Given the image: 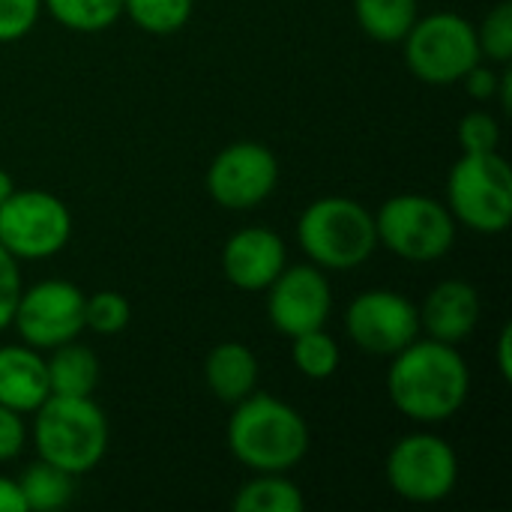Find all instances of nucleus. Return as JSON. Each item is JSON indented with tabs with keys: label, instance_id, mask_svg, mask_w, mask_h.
Here are the masks:
<instances>
[{
	"label": "nucleus",
	"instance_id": "1",
	"mask_svg": "<svg viewBox=\"0 0 512 512\" xmlns=\"http://www.w3.org/2000/svg\"><path fill=\"white\" fill-rule=\"evenodd\" d=\"M471 393V369L462 351L438 339H414L393 354L387 396L411 423L435 426L453 420Z\"/></svg>",
	"mask_w": 512,
	"mask_h": 512
},
{
	"label": "nucleus",
	"instance_id": "2",
	"mask_svg": "<svg viewBox=\"0 0 512 512\" xmlns=\"http://www.w3.org/2000/svg\"><path fill=\"white\" fill-rule=\"evenodd\" d=\"M225 441L231 456L252 474H288L309 453V426L288 402L249 393L234 405Z\"/></svg>",
	"mask_w": 512,
	"mask_h": 512
},
{
	"label": "nucleus",
	"instance_id": "3",
	"mask_svg": "<svg viewBox=\"0 0 512 512\" xmlns=\"http://www.w3.org/2000/svg\"><path fill=\"white\" fill-rule=\"evenodd\" d=\"M111 429L93 396H48L33 411L36 456L69 477L96 471L108 453Z\"/></svg>",
	"mask_w": 512,
	"mask_h": 512
},
{
	"label": "nucleus",
	"instance_id": "4",
	"mask_svg": "<svg viewBox=\"0 0 512 512\" xmlns=\"http://www.w3.org/2000/svg\"><path fill=\"white\" fill-rule=\"evenodd\" d=\"M297 243L321 270H354L378 249L375 213L345 195L318 198L297 219Z\"/></svg>",
	"mask_w": 512,
	"mask_h": 512
},
{
	"label": "nucleus",
	"instance_id": "5",
	"mask_svg": "<svg viewBox=\"0 0 512 512\" xmlns=\"http://www.w3.org/2000/svg\"><path fill=\"white\" fill-rule=\"evenodd\" d=\"M447 207L474 234H504L512 222V168L492 153H462L447 177Z\"/></svg>",
	"mask_w": 512,
	"mask_h": 512
},
{
	"label": "nucleus",
	"instance_id": "6",
	"mask_svg": "<svg viewBox=\"0 0 512 512\" xmlns=\"http://www.w3.org/2000/svg\"><path fill=\"white\" fill-rule=\"evenodd\" d=\"M411 75L432 87L459 84L480 60L477 27L456 12H435L414 21L402 39Z\"/></svg>",
	"mask_w": 512,
	"mask_h": 512
},
{
	"label": "nucleus",
	"instance_id": "7",
	"mask_svg": "<svg viewBox=\"0 0 512 512\" xmlns=\"http://www.w3.org/2000/svg\"><path fill=\"white\" fill-rule=\"evenodd\" d=\"M375 231L378 246L414 264L438 261L456 243V219L450 207L432 195L417 192L387 198L375 213Z\"/></svg>",
	"mask_w": 512,
	"mask_h": 512
},
{
	"label": "nucleus",
	"instance_id": "8",
	"mask_svg": "<svg viewBox=\"0 0 512 512\" xmlns=\"http://www.w3.org/2000/svg\"><path fill=\"white\" fill-rule=\"evenodd\" d=\"M72 237L69 207L45 189H15L0 204V246L18 261H48Z\"/></svg>",
	"mask_w": 512,
	"mask_h": 512
},
{
	"label": "nucleus",
	"instance_id": "9",
	"mask_svg": "<svg viewBox=\"0 0 512 512\" xmlns=\"http://www.w3.org/2000/svg\"><path fill=\"white\" fill-rule=\"evenodd\" d=\"M384 477L393 495L408 504H441L459 483V456L444 438L411 432L390 447Z\"/></svg>",
	"mask_w": 512,
	"mask_h": 512
},
{
	"label": "nucleus",
	"instance_id": "10",
	"mask_svg": "<svg viewBox=\"0 0 512 512\" xmlns=\"http://www.w3.org/2000/svg\"><path fill=\"white\" fill-rule=\"evenodd\" d=\"M12 327L21 342L36 351H51L84 333V291L66 279H42L21 288Z\"/></svg>",
	"mask_w": 512,
	"mask_h": 512
},
{
	"label": "nucleus",
	"instance_id": "11",
	"mask_svg": "<svg viewBox=\"0 0 512 512\" xmlns=\"http://www.w3.org/2000/svg\"><path fill=\"white\" fill-rule=\"evenodd\" d=\"M279 183V159L267 144L237 141L216 153L207 168V192L225 210L261 207Z\"/></svg>",
	"mask_w": 512,
	"mask_h": 512
},
{
	"label": "nucleus",
	"instance_id": "12",
	"mask_svg": "<svg viewBox=\"0 0 512 512\" xmlns=\"http://www.w3.org/2000/svg\"><path fill=\"white\" fill-rule=\"evenodd\" d=\"M345 330L360 351L393 357L420 336V312L405 294L375 288L348 303Z\"/></svg>",
	"mask_w": 512,
	"mask_h": 512
},
{
	"label": "nucleus",
	"instance_id": "13",
	"mask_svg": "<svg viewBox=\"0 0 512 512\" xmlns=\"http://www.w3.org/2000/svg\"><path fill=\"white\" fill-rule=\"evenodd\" d=\"M264 291H267V318L288 339L324 327L333 312L330 279L312 261L285 264L282 273Z\"/></svg>",
	"mask_w": 512,
	"mask_h": 512
},
{
	"label": "nucleus",
	"instance_id": "14",
	"mask_svg": "<svg viewBox=\"0 0 512 512\" xmlns=\"http://www.w3.org/2000/svg\"><path fill=\"white\" fill-rule=\"evenodd\" d=\"M285 264V240L261 225L234 231L222 246V273L240 291H264Z\"/></svg>",
	"mask_w": 512,
	"mask_h": 512
},
{
	"label": "nucleus",
	"instance_id": "15",
	"mask_svg": "<svg viewBox=\"0 0 512 512\" xmlns=\"http://www.w3.org/2000/svg\"><path fill=\"white\" fill-rule=\"evenodd\" d=\"M417 312H420V330H426L438 342L459 345L477 330L483 303L471 282L444 279L426 294V300Z\"/></svg>",
	"mask_w": 512,
	"mask_h": 512
},
{
	"label": "nucleus",
	"instance_id": "16",
	"mask_svg": "<svg viewBox=\"0 0 512 512\" xmlns=\"http://www.w3.org/2000/svg\"><path fill=\"white\" fill-rule=\"evenodd\" d=\"M48 390V369L42 351L30 345H0V405L33 414L45 399Z\"/></svg>",
	"mask_w": 512,
	"mask_h": 512
},
{
	"label": "nucleus",
	"instance_id": "17",
	"mask_svg": "<svg viewBox=\"0 0 512 512\" xmlns=\"http://www.w3.org/2000/svg\"><path fill=\"white\" fill-rule=\"evenodd\" d=\"M204 381L219 402L237 405L258 387V357L243 342H222L204 360Z\"/></svg>",
	"mask_w": 512,
	"mask_h": 512
},
{
	"label": "nucleus",
	"instance_id": "18",
	"mask_svg": "<svg viewBox=\"0 0 512 512\" xmlns=\"http://www.w3.org/2000/svg\"><path fill=\"white\" fill-rule=\"evenodd\" d=\"M45 369L51 396H93L102 372L99 357L78 339L51 348V357H45Z\"/></svg>",
	"mask_w": 512,
	"mask_h": 512
},
{
	"label": "nucleus",
	"instance_id": "19",
	"mask_svg": "<svg viewBox=\"0 0 512 512\" xmlns=\"http://www.w3.org/2000/svg\"><path fill=\"white\" fill-rule=\"evenodd\" d=\"M360 30L384 45H396L420 18V0H354Z\"/></svg>",
	"mask_w": 512,
	"mask_h": 512
},
{
	"label": "nucleus",
	"instance_id": "20",
	"mask_svg": "<svg viewBox=\"0 0 512 512\" xmlns=\"http://www.w3.org/2000/svg\"><path fill=\"white\" fill-rule=\"evenodd\" d=\"M237 512H303L306 498L285 474H255L231 501Z\"/></svg>",
	"mask_w": 512,
	"mask_h": 512
},
{
	"label": "nucleus",
	"instance_id": "21",
	"mask_svg": "<svg viewBox=\"0 0 512 512\" xmlns=\"http://www.w3.org/2000/svg\"><path fill=\"white\" fill-rule=\"evenodd\" d=\"M72 480L66 471L36 459L18 480L27 512H54L72 501Z\"/></svg>",
	"mask_w": 512,
	"mask_h": 512
},
{
	"label": "nucleus",
	"instance_id": "22",
	"mask_svg": "<svg viewBox=\"0 0 512 512\" xmlns=\"http://www.w3.org/2000/svg\"><path fill=\"white\" fill-rule=\"evenodd\" d=\"M291 360L297 366V372L309 381H327L339 372L342 363V351L339 342L324 330H309L291 339Z\"/></svg>",
	"mask_w": 512,
	"mask_h": 512
},
{
	"label": "nucleus",
	"instance_id": "23",
	"mask_svg": "<svg viewBox=\"0 0 512 512\" xmlns=\"http://www.w3.org/2000/svg\"><path fill=\"white\" fill-rule=\"evenodd\" d=\"M42 9L75 33H99L123 15V0H42Z\"/></svg>",
	"mask_w": 512,
	"mask_h": 512
},
{
	"label": "nucleus",
	"instance_id": "24",
	"mask_svg": "<svg viewBox=\"0 0 512 512\" xmlns=\"http://www.w3.org/2000/svg\"><path fill=\"white\" fill-rule=\"evenodd\" d=\"M195 0H123V15L153 36H171L192 18Z\"/></svg>",
	"mask_w": 512,
	"mask_h": 512
},
{
	"label": "nucleus",
	"instance_id": "25",
	"mask_svg": "<svg viewBox=\"0 0 512 512\" xmlns=\"http://www.w3.org/2000/svg\"><path fill=\"white\" fill-rule=\"evenodd\" d=\"M132 309L120 291H96L84 294V330L96 336H117L129 327Z\"/></svg>",
	"mask_w": 512,
	"mask_h": 512
},
{
	"label": "nucleus",
	"instance_id": "26",
	"mask_svg": "<svg viewBox=\"0 0 512 512\" xmlns=\"http://www.w3.org/2000/svg\"><path fill=\"white\" fill-rule=\"evenodd\" d=\"M480 54L498 66H510L512 57V3L501 0L477 27Z\"/></svg>",
	"mask_w": 512,
	"mask_h": 512
},
{
	"label": "nucleus",
	"instance_id": "27",
	"mask_svg": "<svg viewBox=\"0 0 512 512\" xmlns=\"http://www.w3.org/2000/svg\"><path fill=\"white\" fill-rule=\"evenodd\" d=\"M456 138L462 153H492L501 144V123L489 111H471L459 120Z\"/></svg>",
	"mask_w": 512,
	"mask_h": 512
},
{
	"label": "nucleus",
	"instance_id": "28",
	"mask_svg": "<svg viewBox=\"0 0 512 512\" xmlns=\"http://www.w3.org/2000/svg\"><path fill=\"white\" fill-rule=\"evenodd\" d=\"M42 15V0H0V42L24 39Z\"/></svg>",
	"mask_w": 512,
	"mask_h": 512
},
{
	"label": "nucleus",
	"instance_id": "29",
	"mask_svg": "<svg viewBox=\"0 0 512 512\" xmlns=\"http://www.w3.org/2000/svg\"><path fill=\"white\" fill-rule=\"evenodd\" d=\"M21 270H18V258H12L3 246H0V333L6 327H12V312L21 294Z\"/></svg>",
	"mask_w": 512,
	"mask_h": 512
},
{
	"label": "nucleus",
	"instance_id": "30",
	"mask_svg": "<svg viewBox=\"0 0 512 512\" xmlns=\"http://www.w3.org/2000/svg\"><path fill=\"white\" fill-rule=\"evenodd\" d=\"M27 444V423L24 414L0 405V462H12L21 456Z\"/></svg>",
	"mask_w": 512,
	"mask_h": 512
},
{
	"label": "nucleus",
	"instance_id": "31",
	"mask_svg": "<svg viewBox=\"0 0 512 512\" xmlns=\"http://www.w3.org/2000/svg\"><path fill=\"white\" fill-rule=\"evenodd\" d=\"M498 81H501V75L492 69V66H483V60L462 78V84H465V90L471 93V99H477V102H489V99H495V93H498Z\"/></svg>",
	"mask_w": 512,
	"mask_h": 512
},
{
	"label": "nucleus",
	"instance_id": "32",
	"mask_svg": "<svg viewBox=\"0 0 512 512\" xmlns=\"http://www.w3.org/2000/svg\"><path fill=\"white\" fill-rule=\"evenodd\" d=\"M0 512H27L21 489H18V480L0 477Z\"/></svg>",
	"mask_w": 512,
	"mask_h": 512
},
{
	"label": "nucleus",
	"instance_id": "33",
	"mask_svg": "<svg viewBox=\"0 0 512 512\" xmlns=\"http://www.w3.org/2000/svg\"><path fill=\"white\" fill-rule=\"evenodd\" d=\"M498 372L504 381L512 378V327L507 324L498 336Z\"/></svg>",
	"mask_w": 512,
	"mask_h": 512
},
{
	"label": "nucleus",
	"instance_id": "34",
	"mask_svg": "<svg viewBox=\"0 0 512 512\" xmlns=\"http://www.w3.org/2000/svg\"><path fill=\"white\" fill-rule=\"evenodd\" d=\"M12 192H15V180H12V174H9L6 168H0V204H3Z\"/></svg>",
	"mask_w": 512,
	"mask_h": 512
}]
</instances>
